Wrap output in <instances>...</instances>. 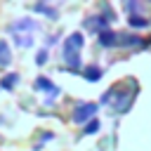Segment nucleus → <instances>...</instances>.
I'll return each mask as SVG.
<instances>
[{
	"label": "nucleus",
	"instance_id": "1",
	"mask_svg": "<svg viewBox=\"0 0 151 151\" xmlns=\"http://www.w3.org/2000/svg\"><path fill=\"white\" fill-rule=\"evenodd\" d=\"M97 111H99V104H94V101L78 104V106L73 109V123H85V120H92Z\"/></svg>",
	"mask_w": 151,
	"mask_h": 151
},
{
	"label": "nucleus",
	"instance_id": "2",
	"mask_svg": "<svg viewBox=\"0 0 151 151\" xmlns=\"http://www.w3.org/2000/svg\"><path fill=\"white\" fill-rule=\"evenodd\" d=\"M35 90H42V92H50V99H47V104H52V99L54 97H59V85H54L50 78H45V76H38L35 78Z\"/></svg>",
	"mask_w": 151,
	"mask_h": 151
},
{
	"label": "nucleus",
	"instance_id": "3",
	"mask_svg": "<svg viewBox=\"0 0 151 151\" xmlns=\"http://www.w3.org/2000/svg\"><path fill=\"white\" fill-rule=\"evenodd\" d=\"M64 61L68 64V68H73V71H80V54L76 52V50H68V47H64Z\"/></svg>",
	"mask_w": 151,
	"mask_h": 151
},
{
	"label": "nucleus",
	"instance_id": "4",
	"mask_svg": "<svg viewBox=\"0 0 151 151\" xmlns=\"http://www.w3.org/2000/svg\"><path fill=\"white\" fill-rule=\"evenodd\" d=\"M85 45V38H83V33H71L68 38H66V42H64V47H68V50H76V52H80V47Z\"/></svg>",
	"mask_w": 151,
	"mask_h": 151
},
{
	"label": "nucleus",
	"instance_id": "5",
	"mask_svg": "<svg viewBox=\"0 0 151 151\" xmlns=\"http://www.w3.org/2000/svg\"><path fill=\"white\" fill-rule=\"evenodd\" d=\"M97 40H99V45H104V47H113L116 42H118V33H113V31H101L99 35H97Z\"/></svg>",
	"mask_w": 151,
	"mask_h": 151
},
{
	"label": "nucleus",
	"instance_id": "6",
	"mask_svg": "<svg viewBox=\"0 0 151 151\" xmlns=\"http://www.w3.org/2000/svg\"><path fill=\"white\" fill-rule=\"evenodd\" d=\"M33 9L40 12V14H45L47 19H57V9L52 5H47V2H38V5H33Z\"/></svg>",
	"mask_w": 151,
	"mask_h": 151
},
{
	"label": "nucleus",
	"instance_id": "7",
	"mask_svg": "<svg viewBox=\"0 0 151 151\" xmlns=\"http://www.w3.org/2000/svg\"><path fill=\"white\" fill-rule=\"evenodd\" d=\"M116 45H142L139 35H127V33H118V42Z\"/></svg>",
	"mask_w": 151,
	"mask_h": 151
},
{
	"label": "nucleus",
	"instance_id": "8",
	"mask_svg": "<svg viewBox=\"0 0 151 151\" xmlns=\"http://www.w3.org/2000/svg\"><path fill=\"white\" fill-rule=\"evenodd\" d=\"M17 83H19V73H7V76L0 80V87H5V90H14Z\"/></svg>",
	"mask_w": 151,
	"mask_h": 151
},
{
	"label": "nucleus",
	"instance_id": "9",
	"mask_svg": "<svg viewBox=\"0 0 151 151\" xmlns=\"http://www.w3.org/2000/svg\"><path fill=\"white\" fill-rule=\"evenodd\" d=\"M83 78L90 80V83H92V80H99V78H101V68H99V66H87L85 73H83Z\"/></svg>",
	"mask_w": 151,
	"mask_h": 151
},
{
	"label": "nucleus",
	"instance_id": "10",
	"mask_svg": "<svg viewBox=\"0 0 151 151\" xmlns=\"http://www.w3.org/2000/svg\"><path fill=\"white\" fill-rule=\"evenodd\" d=\"M12 61V54H9V47L5 40H0V66H7Z\"/></svg>",
	"mask_w": 151,
	"mask_h": 151
},
{
	"label": "nucleus",
	"instance_id": "11",
	"mask_svg": "<svg viewBox=\"0 0 151 151\" xmlns=\"http://www.w3.org/2000/svg\"><path fill=\"white\" fill-rule=\"evenodd\" d=\"M127 24H130L132 28H144V26H149V19H142L139 14H130V17H127Z\"/></svg>",
	"mask_w": 151,
	"mask_h": 151
},
{
	"label": "nucleus",
	"instance_id": "12",
	"mask_svg": "<svg viewBox=\"0 0 151 151\" xmlns=\"http://www.w3.org/2000/svg\"><path fill=\"white\" fill-rule=\"evenodd\" d=\"M14 42H17L19 47H31L33 38H31L28 33H14Z\"/></svg>",
	"mask_w": 151,
	"mask_h": 151
},
{
	"label": "nucleus",
	"instance_id": "13",
	"mask_svg": "<svg viewBox=\"0 0 151 151\" xmlns=\"http://www.w3.org/2000/svg\"><path fill=\"white\" fill-rule=\"evenodd\" d=\"M94 132H99V120L97 118H92L87 125H85V130H83V134H94Z\"/></svg>",
	"mask_w": 151,
	"mask_h": 151
},
{
	"label": "nucleus",
	"instance_id": "14",
	"mask_svg": "<svg viewBox=\"0 0 151 151\" xmlns=\"http://www.w3.org/2000/svg\"><path fill=\"white\" fill-rule=\"evenodd\" d=\"M45 61H47V50H40V52L35 54V64H38V66H42Z\"/></svg>",
	"mask_w": 151,
	"mask_h": 151
}]
</instances>
